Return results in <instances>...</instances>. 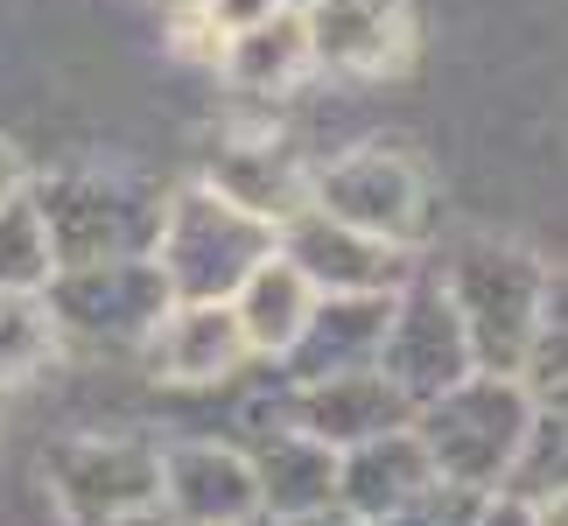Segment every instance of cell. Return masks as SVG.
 Returning a JSON list of instances; mask_svg holds the SVG:
<instances>
[{
	"instance_id": "7",
	"label": "cell",
	"mask_w": 568,
	"mask_h": 526,
	"mask_svg": "<svg viewBox=\"0 0 568 526\" xmlns=\"http://www.w3.org/2000/svg\"><path fill=\"white\" fill-rule=\"evenodd\" d=\"M379 372L407 393L414 407L477 372L470 337H464V316H456V302L443 295V281H435L428 267H414L400 289H393L386 337H379Z\"/></svg>"
},
{
	"instance_id": "26",
	"label": "cell",
	"mask_w": 568,
	"mask_h": 526,
	"mask_svg": "<svg viewBox=\"0 0 568 526\" xmlns=\"http://www.w3.org/2000/svg\"><path fill=\"white\" fill-rule=\"evenodd\" d=\"M477 526H527V506H519L513 492H498V498H485V519Z\"/></svg>"
},
{
	"instance_id": "5",
	"label": "cell",
	"mask_w": 568,
	"mask_h": 526,
	"mask_svg": "<svg viewBox=\"0 0 568 526\" xmlns=\"http://www.w3.org/2000/svg\"><path fill=\"white\" fill-rule=\"evenodd\" d=\"M169 281L155 253L126 260H84V267H57L42 281V310L57 331L92 337V344H148V331L169 316Z\"/></svg>"
},
{
	"instance_id": "10",
	"label": "cell",
	"mask_w": 568,
	"mask_h": 526,
	"mask_svg": "<svg viewBox=\"0 0 568 526\" xmlns=\"http://www.w3.org/2000/svg\"><path fill=\"white\" fill-rule=\"evenodd\" d=\"M239 456H246L253 485H260V513L267 519H295L316 506H337V449L316 443L310 428H295L288 414H253L246 435H239Z\"/></svg>"
},
{
	"instance_id": "11",
	"label": "cell",
	"mask_w": 568,
	"mask_h": 526,
	"mask_svg": "<svg viewBox=\"0 0 568 526\" xmlns=\"http://www.w3.org/2000/svg\"><path fill=\"white\" fill-rule=\"evenodd\" d=\"M281 414H288L295 428H310L316 443L352 449V443H373L386 428H407L414 401L379 365H358V372H331V380H302V386L281 380Z\"/></svg>"
},
{
	"instance_id": "20",
	"label": "cell",
	"mask_w": 568,
	"mask_h": 526,
	"mask_svg": "<svg viewBox=\"0 0 568 526\" xmlns=\"http://www.w3.org/2000/svg\"><path fill=\"white\" fill-rule=\"evenodd\" d=\"M57 274L50 253V225H42L29 183L0 204V295H42V281Z\"/></svg>"
},
{
	"instance_id": "25",
	"label": "cell",
	"mask_w": 568,
	"mask_h": 526,
	"mask_svg": "<svg viewBox=\"0 0 568 526\" xmlns=\"http://www.w3.org/2000/svg\"><path fill=\"white\" fill-rule=\"evenodd\" d=\"M527 526H568V485H548V492H527Z\"/></svg>"
},
{
	"instance_id": "17",
	"label": "cell",
	"mask_w": 568,
	"mask_h": 526,
	"mask_svg": "<svg viewBox=\"0 0 568 526\" xmlns=\"http://www.w3.org/2000/svg\"><path fill=\"white\" fill-rule=\"evenodd\" d=\"M217 71H225V84H232V92H246V99L295 92V84L316 71L302 8H274V14L246 21V29H232L225 42H217Z\"/></svg>"
},
{
	"instance_id": "9",
	"label": "cell",
	"mask_w": 568,
	"mask_h": 526,
	"mask_svg": "<svg viewBox=\"0 0 568 526\" xmlns=\"http://www.w3.org/2000/svg\"><path fill=\"white\" fill-rule=\"evenodd\" d=\"M274 253L295 260V274L310 281L316 295H393L414 274L407 246H386V239L344 225V218L302 204L295 218L274 225Z\"/></svg>"
},
{
	"instance_id": "29",
	"label": "cell",
	"mask_w": 568,
	"mask_h": 526,
	"mask_svg": "<svg viewBox=\"0 0 568 526\" xmlns=\"http://www.w3.org/2000/svg\"><path fill=\"white\" fill-rule=\"evenodd\" d=\"M105 526H176L162 506H141V513H120V519H105Z\"/></svg>"
},
{
	"instance_id": "19",
	"label": "cell",
	"mask_w": 568,
	"mask_h": 526,
	"mask_svg": "<svg viewBox=\"0 0 568 526\" xmlns=\"http://www.w3.org/2000/svg\"><path fill=\"white\" fill-rule=\"evenodd\" d=\"M316 310V289L295 274V260H281V253H267L260 267L232 289V316H239V331H246V344H253V358H281V351L295 344V331H302V316Z\"/></svg>"
},
{
	"instance_id": "16",
	"label": "cell",
	"mask_w": 568,
	"mask_h": 526,
	"mask_svg": "<svg viewBox=\"0 0 568 526\" xmlns=\"http://www.w3.org/2000/svg\"><path fill=\"white\" fill-rule=\"evenodd\" d=\"M428 485H435V471H428V449L414 443V428H386L373 443L337 449V506L358 513L365 526L414 506Z\"/></svg>"
},
{
	"instance_id": "22",
	"label": "cell",
	"mask_w": 568,
	"mask_h": 526,
	"mask_svg": "<svg viewBox=\"0 0 568 526\" xmlns=\"http://www.w3.org/2000/svg\"><path fill=\"white\" fill-rule=\"evenodd\" d=\"M57 323L42 310V295H0V380H29L50 358Z\"/></svg>"
},
{
	"instance_id": "23",
	"label": "cell",
	"mask_w": 568,
	"mask_h": 526,
	"mask_svg": "<svg viewBox=\"0 0 568 526\" xmlns=\"http://www.w3.org/2000/svg\"><path fill=\"white\" fill-rule=\"evenodd\" d=\"M498 498V492H491ZM485 519V498L477 492H456V485H428L414 506H400L393 519H379V526H477Z\"/></svg>"
},
{
	"instance_id": "8",
	"label": "cell",
	"mask_w": 568,
	"mask_h": 526,
	"mask_svg": "<svg viewBox=\"0 0 568 526\" xmlns=\"http://www.w3.org/2000/svg\"><path fill=\"white\" fill-rule=\"evenodd\" d=\"M42 477H50V492L71 526H105L120 513L162 506V449L141 443V435H78V443H57Z\"/></svg>"
},
{
	"instance_id": "14",
	"label": "cell",
	"mask_w": 568,
	"mask_h": 526,
	"mask_svg": "<svg viewBox=\"0 0 568 526\" xmlns=\"http://www.w3.org/2000/svg\"><path fill=\"white\" fill-rule=\"evenodd\" d=\"M148 358L169 386H225L253 365V344L232 302H169V316L148 331Z\"/></svg>"
},
{
	"instance_id": "31",
	"label": "cell",
	"mask_w": 568,
	"mask_h": 526,
	"mask_svg": "<svg viewBox=\"0 0 568 526\" xmlns=\"http://www.w3.org/2000/svg\"><path fill=\"white\" fill-rule=\"evenodd\" d=\"M288 8H302V0H288Z\"/></svg>"
},
{
	"instance_id": "21",
	"label": "cell",
	"mask_w": 568,
	"mask_h": 526,
	"mask_svg": "<svg viewBox=\"0 0 568 526\" xmlns=\"http://www.w3.org/2000/svg\"><path fill=\"white\" fill-rule=\"evenodd\" d=\"M519 380L534 393L568 380V267H548V281H540V310H534V337H527Z\"/></svg>"
},
{
	"instance_id": "27",
	"label": "cell",
	"mask_w": 568,
	"mask_h": 526,
	"mask_svg": "<svg viewBox=\"0 0 568 526\" xmlns=\"http://www.w3.org/2000/svg\"><path fill=\"white\" fill-rule=\"evenodd\" d=\"M21 183H29V169H21V148H14V141H0V204H8Z\"/></svg>"
},
{
	"instance_id": "4",
	"label": "cell",
	"mask_w": 568,
	"mask_h": 526,
	"mask_svg": "<svg viewBox=\"0 0 568 526\" xmlns=\"http://www.w3.org/2000/svg\"><path fill=\"white\" fill-rule=\"evenodd\" d=\"M435 281H443V295L456 302V316H464L477 372H513L519 380L548 267H540L527 246H506V239H464V246H449Z\"/></svg>"
},
{
	"instance_id": "18",
	"label": "cell",
	"mask_w": 568,
	"mask_h": 526,
	"mask_svg": "<svg viewBox=\"0 0 568 526\" xmlns=\"http://www.w3.org/2000/svg\"><path fill=\"white\" fill-rule=\"evenodd\" d=\"M211 190H225L232 204H246L253 218H267V225H281V218H295L302 204H310V169L295 162V148H281L274 134H253V141H225L211 155Z\"/></svg>"
},
{
	"instance_id": "12",
	"label": "cell",
	"mask_w": 568,
	"mask_h": 526,
	"mask_svg": "<svg viewBox=\"0 0 568 526\" xmlns=\"http://www.w3.org/2000/svg\"><path fill=\"white\" fill-rule=\"evenodd\" d=\"M302 29H310L316 71L386 78L407 63L414 14H407V0H302Z\"/></svg>"
},
{
	"instance_id": "1",
	"label": "cell",
	"mask_w": 568,
	"mask_h": 526,
	"mask_svg": "<svg viewBox=\"0 0 568 526\" xmlns=\"http://www.w3.org/2000/svg\"><path fill=\"white\" fill-rule=\"evenodd\" d=\"M534 386L513 380V372H470V380L443 386L435 401L414 407V443L428 449V471L435 485H456V492H506L513 471H519V449L534 435Z\"/></svg>"
},
{
	"instance_id": "30",
	"label": "cell",
	"mask_w": 568,
	"mask_h": 526,
	"mask_svg": "<svg viewBox=\"0 0 568 526\" xmlns=\"http://www.w3.org/2000/svg\"><path fill=\"white\" fill-rule=\"evenodd\" d=\"M534 401L548 407V414H561V422H568V380H561V386H548V393H534Z\"/></svg>"
},
{
	"instance_id": "28",
	"label": "cell",
	"mask_w": 568,
	"mask_h": 526,
	"mask_svg": "<svg viewBox=\"0 0 568 526\" xmlns=\"http://www.w3.org/2000/svg\"><path fill=\"white\" fill-rule=\"evenodd\" d=\"M274 526H365V519L344 513V506H316V513H295V519H274Z\"/></svg>"
},
{
	"instance_id": "13",
	"label": "cell",
	"mask_w": 568,
	"mask_h": 526,
	"mask_svg": "<svg viewBox=\"0 0 568 526\" xmlns=\"http://www.w3.org/2000/svg\"><path fill=\"white\" fill-rule=\"evenodd\" d=\"M162 513L176 526H246L260 513V485H253L239 443L162 449Z\"/></svg>"
},
{
	"instance_id": "3",
	"label": "cell",
	"mask_w": 568,
	"mask_h": 526,
	"mask_svg": "<svg viewBox=\"0 0 568 526\" xmlns=\"http://www.w3.org/2000/svg\"><path fill=\"white\" fill-rule=\"evenodd\" d=\"M274 253V225L253 218L246 204H232L211 183H183L162 204L155 232V267L176 302H232V289L246 281L260 260Z\"/></svg>"
},
{
	"instance_id": "15",
	"label": "cell",
	"mask_w": 568,
	"mask_h": 526,
	"mask_svg": "<svg viewBox=\"0 0 568 526\" xmlns=\"http://www.w3.org/2000/svg\"><path fill=\"white\" fill-rule=\"evenodd\" d=\"M386 310H393V295H316V310L302 316V331L274 358V372L288 386H302V380H331V372L379 365Z\"/></svg>"
},
{
	"instance_id": "2",
	"label": "cell",
	"mask_w": 568,
	"mask_h": 526,
	"mask_svg": "<svg viewBox=\"0 0 568 526\" xmlns=\"http://www.w3.org/2000/svg\"><path fill=\"white\" fill-rule=\"evenodd\" d=\"M29 196L50 225L57 267H84V260H126V253H155L162 204L169 196L134 169H105V162H71L50 175H29Z\"/></svg>"
},
{
	"instance_id": "24",
	"label": "cell",
	"mask_w": 568,
	"mask_h": 526,
	"mask_svg": "<svg viewBox=\"0 0 568 526\" xmlns=\"http://www.w3.org/2000/svg\"><path fill=\"white\" fill-rule=\"evenodd\" d=\"M274 8H288V0H196V14H204V29L217 42L232 29H246V21H260V14H274Z\"/></svg>"
},
{
	"instance_id": "6",
	"label": "cell",
	"mask_w": 568,
	"mask_h": 526,
	"mask_svg": "<svg viewBox=\"0 0 568 526\" xmlns=\"http://www.w3.org/2000/svg\"><path fill=\"white\" fill-rule=\"evenodd\" d=\"M310 204L344 218V225H358V232H373V239H386V246H407V253L428 239V175L414 155H400V148H386V141L310 169Z\"/></svg>"
}]
</instances>
